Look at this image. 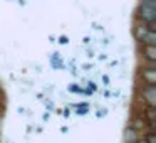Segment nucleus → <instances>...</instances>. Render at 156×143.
<instances>
[{"mask_svg":"<svg viewBox=\"0 0 156 143\" xmlns=\"http://www.w3.org/2000/svg\"><path fill=\"white\" fill-rule=\"evenodd\" d=\"M143 98L148 101V105L151 106V108L156 105V88H154V84H148L143 89Z\"/></svg>","mask_w":156,"mask_h":143,"instance_id":"3","label":"nucleus"},{"mask_svg":"<svg viewBox=\"0 0 156 143\" xmlns=\"http://www.w3.org/2000/svg\"><path fill=\"white\" fill-rule=\"evenodd\" d=\"M134 35L139 42H143L144 46H156V34H154V27L148 24H138L134 27Z\"/></svg>","mask_w":156,"mask_h":143,"instance_id":"2","label":"nucleus"},{"mask_svg":"<svg viewBox=\"0 0 156 143\" xmlns=\"http://www.w3.org/2000/svg\"><path fill=\"white\" fill-rule=\"evenodd\" d=\"M126 143H134L136 140H138V133H136V130L134 128H129V130H126Z\"/></svg>","mask_w":156,"mask_h":143,"instance_id":"6","label":"nucleus"},{"mask_svg":"<svg viewBox=\"0 0 156 143\" xmlns=\"http://www.w3.org/2000/svg\"><path fill=\"white\" fill-rule=\"evenodd\" d=\"M143 54H144V57L149 62L156 61V46H144L143 47Z\"/></svg>","mask_w":156,"mask_h":143,"instance_id":"5","label":"nucleus"},{"mask_svg":"<svg viewBox=\"0 0 156 143\" xmlns=\"http://www.w3.org/2000/svg\"><path fill=\"white\" fill-rule=\"evenodd\" d=\"M143 78H144V81L148 82V84H154L156 82V71H154V68H146V69H143Z\"/></svg>","mask_w":156,"mask_h":143,"instance_id":"4","label":"nucleus"},{"mask_svg":"<svg viewBox=\"0 0 156 143\" xmlns=\"http://www.w3.org/2000/svg\"><path fill=\"white\" fill-rule=\"evenodd\" d=\"M138 19L143 24L154 27L156 22V0H139L138 4Z\"/></svg>","mask_w":156,"mask_h":143,"instance_id":"1","label":"nucleus"},{"mask_svg":"<svg viewBox=\"0 0 156 143\" xmlns=\"http://www.w3.org/2000/svg\"><path fill=\"white\" fill-rule=\"evenodd\" d=\"M136 143H149V141H148V140L143 138V140H136Z\"/></svg>","mask_w":156,"mask_h":143,"instance_id":"7","label":"nucleus"}]
</instances>
